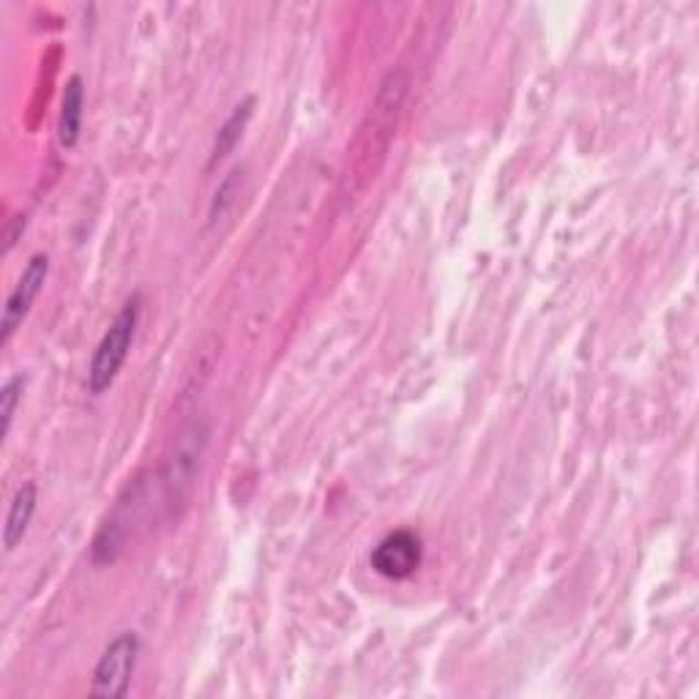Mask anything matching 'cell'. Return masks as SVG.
I'll use <instances>...</instances> for the list:
<instances>
[{
  "label": "cell",
  "instance_id": "5b68a950",
  "mask_svg": "<svg viewBox=\"0 0 699 699\" xmlns=\"http://www.w3.org/2000/svg\"><path fill=\"white\" fill-rule=\"evenodd\" d=\"M36 503H39L36 483L25 481L14 492V498H11V505H9V514H6V524H3V550L6 552H14L17 544L25 539L28 528H31L33 514H36Z\"/></svg>",
  "mask_w": 699,
  "mask_h": 699
},
{
  "label": "cell",
  "instance_id": "6da1fadb",
  "mask_svg": "<svg viewBox=\"0 0 699 699\" xmlns=\"http://www.w3.org/2000/svg\"><path fill=\"white\" fill-rule=\"evenodd\" d=\"M139 312H143V304H139V295L134 293L129 301H126L124 309L115 314V320L109 323V328L104 331L102 342H98L96 349H93L91 366H87V388L91 394H104L118 377L121 366L129 358V349L134 345V334H137L139 325Z\"/></svg>",
  "mask_w": 699,
  "mask_h": 699
},
{
  "label": "cell",
  "instance_id": "8992f818",
  "mask_svg": "<svg viewBox=\"0 0 699 699\" xmlns=\"http://www.w3.org/2000/svg\"><path fill=\"white\" fill-rule=\"evenodd\" d=\"M83 107H85V85L83 77H69L63 87L61 98V118H58V139L63 148H74L80 143V132H83Z\"/></svg>",
  "mask_w": 699,
  "mask_h": 699
},
{
  "label": "cell",
  "instance_id": "ba28073f",
  "mask_svg": "<svg viewBox=\"0 0 699 699\" xmlns=\"http://www.w3.org/2000/svg\"><path fill=\"white\" fill-rule=\"evenodd\" d=\"M22 392H25V377L22 375H14L11 380H6L3 392H0V421H3V429H0V435L3 437H9V432H11V424H14L17 407H20V401H22Z\"/></svg>",
  "mask_w": 699,
  "mask_h": 699
},
{
  "label": "cell",
  "instance_id": "9c48e42d",
  "mask_svg": "<svg viewBox=\"0 0 699 699\" xmlns=\"http://www.w3.org/2000/svg\"><path fill=\"white\" fill-rule=\"evenodd\" d=\"M238 175H243V170L241 167H236V170H232L230 175H227L225 180H221V186L217 189V197H213V206H211V219H217V217H221V213L227 211V208H230V202H232V195H236L238 191Z\"/></svg>",
  "mask_w": 699,
  "mask_h": 699
},
{
  "label": "cell",
  "instance_id": "7a4b0ae2",
  "mask_svg": "<svg viewBox=\"0 0 699 699\" xmlns=\"http://www.w3.org/2000/svg\"><path fill=\"white\" fill-rule=\"evenodd\" d=\"M137 656H139L137 634L134 632L118 634V637L104 648V654L98 656L96 667H93L91 695L107 697V699H121L129 695L132 675H134V667H137Z\"/></svg>",
  "mask_w": 699,
  "mask_h": 699
},
{
  "label": "cell",
  "instance_id": "52a82bcc",
  "mask_svg": "<svg viewBox=\"0 0 699 699\" xmlns=\"http://www.w3.org/2000/svg\"><path fill=\"white\" fill-rule=\"evenodd\" d=\"M252 113H254V98H243L241 104H238L236 109H232L230 118L221 124V129L217 134V139H213V150H211V165H217L219 159H225L227 154H230L232 148L238 145V139L243 137V129H247V124L252 121Z\"/></svg>",
  "mask_w": 699,
  "mask_h": 699
},
{
  "label": "cell",
  "instance_id": "277c9868",
  "mask_svg": "<svg viewBox=\"0 0 699 699\" xmlns=\"http://www.w3.org/2000/svg\"><path fill=\"white\" fill-rule=\"evenodd\" d=\"M46 273H50V258H46V254H33L31 262L25 265V271H22L17 288L11 290V295L6 299L3 320H0V340H3V345L14 336V331L20 328L22 320L31 312L33 301L42 293Z\"/></svg>",
  "mask_w": 699,
  "mask_h": 699
},
{
  "label": "cell",
  "instance_id": "3957f363",
  "mask_svg": "<svg viewBox=\"0 0 699 699\" xmlns=\"http://www.w3.org/2000/svg\"><path fill=\"white\" fill-rule=\"evenodd\" d=\"M372 568L386 580H410L424 563V541L413 530H394L386 539L377 541L369 555Z\"/></svg>",
  "mask_w": 699,
  "mask_h": 699
}]
</instances>
